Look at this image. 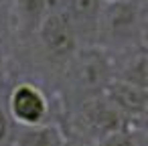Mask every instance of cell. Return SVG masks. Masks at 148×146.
<instances>
[{"instance_id":"1","label":"cell","mask_w":148,"mask_h":146,"mask_svg":"<svg viewBox=\"0 0 148 146\" xmlns=\"http://www.w3.org/2000/svg\"><path fill=\"white\" fill-rule=\"evenodd\" d=\"M146 0H112L103 4L95 47L110 55L146 47Z\"/></svg>"},{"instance_id":"2","label":"cell","mask_w":148,"mask_h":146,"mask_svg":"<svg viewBox=\"0 0 148 146\" xmlns=\"http://www.w3.org/2000/svg\"><path fill=\"white\" fill-rule=\"evenodd\" d=\"M69 108L99 97L114 79V59L99 47H81L63 69Z\"/></svg>"},{"instance_id":"3","label":"cell","mask_w":148,"mask_h":146,"mask_svg":"<svg viewBox=\"0 0 148 146\" xmlns=\"http://www.w3.org/2000/svg\"><path fill=\"white\" fill-rule=\"evenodd\" d=\"M130 122L106 99V95L81 101L69 108L67 114V134L69 138L97 144L103 138L112 136L114 132L126 128Z\"/></svg>"},{"instance_id":"4","label":"cell","mask_w":148,"mask_h":146,"mask_svg":"<svg viewBox=\"0 0 148 146\" xmlns=\"http://www.w3.org/2000/svg\"><path fill=\"white\" fill-rule=\"evenodd\" d=\"M4 108L14 128H39L57 124L49 93L35 81H18L10 89Z\"/></svg>"},{"instance_id":"5","label":"cell","mask_w":148,"mask_h":146,"mask_svg":"<svg viewBox=\"0 0 148 146\" xmlns=\"http://www.w3.org/2000/svg\"><path fill=\"white\" fill-rule=\"evenodd\" d=\"M35 41H37L43 57L49 61V65L53 63L61 71L73 59V55L81 49L75 29L71 27L63 8L49 12L43 19V23L39 25V29L35 33Z\"/></svg>"},{"instance_id":"6","label":"cell","mask_w":148,"mask_h":146,"mask_svg":"<svg viewBox=\"0 0 148 146\" xmlns=\"http://www.w3.org/2000/svg\"><path fill=\"white\" fill-rule=\"evenodd\" d=\"M106 0H65L63 12L67 14L81 47H95L99 16Z\"/></svg>"},{"instance_id":"7","label":"cell","mask_w":148,"mask_h":146,"mask_svg":"<svg viewBox=\"0 0 148 146\" xmlns=\"http://www.w3.org/2000/svg\"><path fill=\"white\" fill-rule=\"evenodd\" d=\"M146 93H148V89L112 79V83L108 85L103 95L130 124H136V122H144V118H146V104H148Z\"/></svg>"},{"instance_id":"8","label":"cell","mask_w":148,"mask_h":146,"mask_svg":"<svg viewBox=\"0 0 148 146\" xmlns=\"http://www.w3.org/2000/svg\"><path fill=\"white\" fill-rule=\"evenodd\" d=\"M10 146H67V136L59 124L39 128H14Z\"/></svg>"},{"instance_id":"9","label":"cell","mask_w":148,"mask_h":146,"mask_svg":"<svg viewBox=\"0 0 148 146\" xmlns=\"http://www.w3.org/2000/svg\"><path fill=\"white\" fill-rule=\"evenodd\" d=\"M14 19H16V33L25 39H35V33L43 19L49 14L45 0H12Z\"/></svg>"},{"instance_id":"10","label":"cell","mask_w":148,"mask_h":146,"mask_svg":"<svg viewBox=\"0 0 148 146\" xmlns=\"http://www.w3.org/2000/svg\"><path fill=\"white\" fill-rule=\"evenodd\" d=\"M12 136H14V124L6 114V108L0 104V146H10Z\"/></svg>"},{"instance_id":"11","label":"cell","mask_w":148,"mask_h":146,"mask_svg":"<svg viewBox=\"0 0 148 146\" xmlns=\"http://www.w3.org/2000/svg\"><path fill=\"white\" fill-rule=\"evenodd\" d=\"M2 79H4V65L0 61V85H2Z\"/></svg>"},{"instance_id":"12","label":"cell","mask_w":148,"mask_h":146,"mask_svg":"<svg viewBox=\"0 0 148 146\" xmlns=\"http://www.w3.org/2000/svg\"><path fill=\"white\" fill-rule=\"evenodd\" d=\"M106 2H112V0H106Z\"/></svg>"}]
</instances>
